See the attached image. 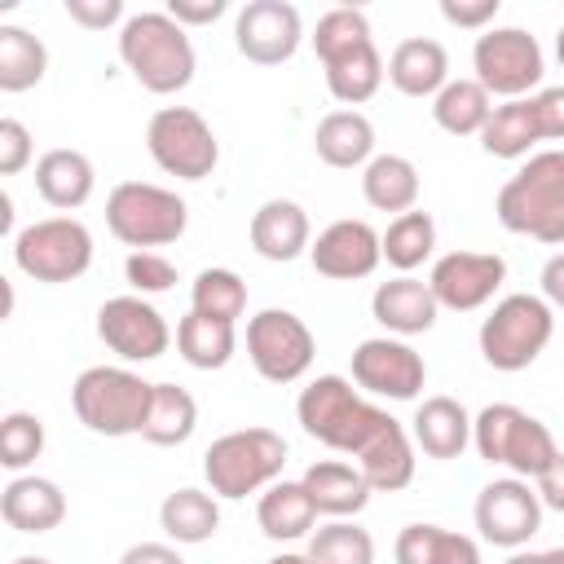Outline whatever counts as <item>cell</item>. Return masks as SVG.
Here are the masks:
<instances>
[{"instance_id":"cell-13","label":"cell","mask_w":564,"mask_h":564,"mask_svg":"<svg viewBox=\"0 0 564 564\" xmlns=\"http://www.w3.org/2000/svg\"><path fill=\"white\" fill-rule=\"evenodd\" d=\"M313 352H317V339L304 326V317H295L291 308H260L247 322V357L256 375L269 383L304 379L313 366Z\"/></svg>"},{"instance_id":"cell-6","label":"cell","mask_w":564,"mask_h":564,"mask_svg":"<svg viewBox=\"0 0 564 564\" xmlns=\"http://www.w3.org/2000/svg\"><path fill=\"white\" fill-rule=\"evenodd\" d=\"M471 445L485 463L507 467L520 480H538L560 454L551 427L511 401H494L471 419Z\"/></svg>"},{"instance_id":"cell-30","label":"cell","mask_w":564,"mask_h":564,"mask_svg":"<svg viewBox=\"0 0 564 564\" xmlns=\"http://www.w3.org/2000/svg\"><path fill=\"white\" fill-rule=\"evenodd\" d=\"M159 529L176 542V546H198V542H212L216 529H220V502L212 489H172L159 507Z\"/></svg>"},{"instance_id":"cell-26","label":"cell","mask_w":564,"mask_h":564,"mask_svg":"<svg viewBox=\"0 0 564 564\" xmlns=\"http://www.w3.org/2000/svg\"><path fill=\"white\" fill-rule=\"evenodd\" d=\"M300 480H304L313 507H317L322 516H330V520H348V516L366 511V502H370V494H375L370 480H366V471H361L357 463H344V458H322V463H313Z\"/></svg>"},{"instance_id":"cell-42","label":"cell","mask_w":564,"mask_h":564,"mask_svg":"<svg viewBox=\"0 0 564 564\" xmlns=\"http://www.w3.org/2000/svg\"><path fill=\"white\" fill-rule=\"evenodd\" d=\"M35 159L31 132L22 119H0V176H18Z\"/></svg>"},{"instance_id":"cell-10","label":"cell","mask_w":564,"mask_h":564,"mask_svg":"<svg viewBox=\"0 0 564 564\" xmlns=\"http://www.w3.org/2000/svg\"><path fill=\"white\" fill-rule=\"evenodd\" d=\"M13 264L48 286L75 282L93 264V234L75 216H44L13 234Z\"/></svg>"},{"instance_id":"cell-53","label":"cell","mask_w":564,"mask_h":564,"mask_svg":"<svg viewBox=\"0 0 564 564\" xmlns=\"http://www.w3.org/2000/svg\"><path fill=\"white\" fill-rule=\"evenodd\" d=\"M9 564H53V560H44V555H18V560H9Z\"/></svg>"},{"instance_id":"cell-36","label":"cell","mask_w":564,"mask_h":564,"mask_svg":"<svg viewBox=\"0 0 564 564\" xmlns=\"http://www.w3.org/2000/svg\"><path fill=\"white\" fill-rule=\"evenodd\" d=\"M194 427H198V401L181 383H154L141 436L150 445H185L194 436Z\"/></svg>"},{"instance_id":"cell-49","label":"cell","mask_w":564,"mask_h":564,"mask_svg":"<svg viewBox=\"0 0 564 564\" xmlns=\"http://www.w3.org/2000/svg\"><path fill=\"white\" fill-rule=\"evenodd\" d=\"M542 300L551 304V308H564V251H555L546 264H542Z\"/></svg>"},{"instance_id":"cell-33","label":"cell","mask_w":564,"mask_h":564,"mask_svg":"<svg viewBox=\"0 0 564 564\" xmlns=\"http://www.w3.org/2000/svg\"><path fill=\"white\" fill-rule=\"evenodd\" d=\"M494 115V97L471 79H449L436 97H432V119L441 132L449 137H480V128Z\"/></svg>"},{"instance_id":"cell-38","label":"cell","mask_w":564,"mask_h":564,"mask_svg":"<svg viewBox=\"0 0 564 564\" xmlns=\"http://www.w3.org/2000/svg\"><path fill=\"white\" fill-rule=\"evenodd\" d=\"M304 555L308 564H375V538L352 520H330L313 529Z\"/></svg>"},{"instance_id":"cell-29","label":"cell","mask_w":564,"mask_h":564,"mask_svg":"<svg viewBox=\"0 0 564 564\" xmlns=\"http://www.w3.org/2000/svg\"><path fill=\"white\" fill-rule=\"evenodd\" d=\"M538 141H546V137H542V123H538L533 93L494 106L489 123L480 128V150L494 154V159H529Z\"/></svg>"},{"instance_id":"cell-34","label":"cell","mask_w":564,"mask_h":564,"mask_svg":"<svg viewBox=\"0 0 564 564\" xmlns=\"http://www.w3.org/2000/svg\"><path fill=\"white\" fill-rule=\"evenodd\" d=\"M234 348H238V335H234L229 322L203 317V313H194V308L176 322V352H181V361L194 366V370H220V366H229Z\"/></svg>"},{"instance_id":"cell-5","label":"cell","mask_w":564,"mask_h":564,"mask_svg":"<svg viewBox=\"0 0 564 564\" xmlns=\"http://www.w3.org/2000/svg\"><path fill=\"white\" fill-rule=\"evenodd\" d=\"M154 383L128 366H88L70 383V410L93 436H141Z\"/></svg>"},{"instance_id":"cell-15","label":"cell","mask_w":564,"mask_h":564,"mask_svg":"<svg viewBox=\"0 0 564 564\" xmlns=\"http://www.w3.org/2000/svg\"><path fill=\"white\" fill-rule=\"evenodd\" d=\"M97 339L123 361H159L172 344V326L145 295H110L97 308Z\"/></svg>"},{"instance_id":"cell-21","label":"cell","mask_w":564,"mask_h":564,"mask_svg":"<svg viewBox=\"0 0 564 564\" xmlns=\"http://www.w3.org/2000/svg\"><path fill=\"white\" fill-rule=\"evenodd\" d=\"M251 247H256V256H264L273 264H286V260L304 256L313 247L308 212L295 198H269V203H260L256 216H251Z\"/></svg>"},{"instance_id":"cell-50","label":"cell","mask_w":564,"mask_h":564,"mask_svg":"<svg viewBox=\"0 0 564 564\" xmlns=\"http://www.w3.org/2000/svg\"><path fill=\"white\" fill-rule=\"evenodd\" d=\"M507 564H564V546H551V551H511Z\"/></svg>"},{"instance_id":"cell-52","label":"cell","mask_w":564,"mask_h":564,"mask_svg":"<svg viewBox=\"0 0 564 564\" xmlns=\"http://www.w3.org/2000/svg\"><path fill=\"white\" fill-rule=\"evenodd\" d=\"M269 564H308V555H300V551H282V555H273Z\"/></svg>"},{"instance_id":"cell-35","label":"cell","mask_w":564,"mask_h":564,"mask_svg":"<svg viewBox=\"0 0 564 564\" xmlns=\"http://www.w3.org/2000/svg\"><path fill=\"white\" fill-rule=\"evenodd\" d=\"M48 70V48L40 35H31L26 26L4 22L0 26V93H26L44 79Z\"/></svg>"},{"instance_id":"cell-18","label":"cell","mask_w":564,"mask_h":564,"mask_svg":"<svg viewBox=\"0 0 564 564\" xmlns=\"http://www.w3.org/2000/svg\"><path fill=\"white\" fill-rule=\"evenodd\" d=\"M502 282H507V260L498 251H445L427 273L436 304L454 313L485 308Z\"/></svg>"},{"instance_id":"cell-54","label":"cell","mask_w":564,"mask_h":564,"mask_svg":"<svg viewBox=\"0 0 564 564\" xmlns=\"http://www.w3.org/2000/svg\"><path fill=\"white\" fill-rule=\"evenodd\" d=\"M555 57H560V66H564V26L555 31Z\"/></svg>"},{"instance_id":"cell-12","label":"cell","mask_w":564,"mask_h":564,"mask_svg":"<svg viewBox=\"0 0 564 564\" xmlns=\"http://www.w3.org/2000/svg\"><path fill=\"white\" fill-rule=\"evenodd\" d=\"M471 70H476V84L489 97L516 101V97L538 93V84L546 75V62H542V44L524 26H489V31L476 35Z\"/></svg>"},{"instance_id":"cell-9","label":"cell","mask_w":564,"mask_h":564,"mask_svg":"<svg viewBox=\"0 0 564 564\" xmlns=\"http://www.w3.org/2000/svg\"><path fill=\"white\" fill-rule=\"evenodd\" d=\"M185 225H189V207L176 189L150 181H119L106 194V229L132 251L167 247L185 234Z\"/></svg>"},{"instance_id":"cell-4","label":"cell","mask_w":564,"mask_h":564,"mask_svg":"<svg viewBox=\"0 0 564 564\" xmlns=\"http://www.w3.org/2000/svg\"><path fill=\"white\" fill-rule=\"evenodd\" d=\"M119 62L154 97H172V93L189 88L194 66H198L189 31L176 18H167V9L132 13L119 26Z\"/></svg>"},{"instance_id":"cell-20","label":"cell","mask_w":564,"mask_h":564,"mask_svg":"<svg viewBox=\"0 0 564 564\" xmlns=\"http://www.w3.org/2000/svg\"><path fill=\"white\" fill-rule=\"evenodd\" d=\"M370 313H375V322H379L388 335L410 339V335H423V330L436 326L441 304H436V295H432V286H427L423 278L397 273V278H388V282L375 286Z\"/></svg>"},{"instance_id":"cell-28","label":"cell","mask_w":564,"mask_h":564,"mask_svg":"<svg viewBox=\"0 0 564 564\" xmlns=\"http://www.w3.org/2000/svg\"><path fill=\"white\" fill-rule=\"evenodd\" d=\"M313 150L326 167H366L375 159V123L361 110H330L313 128Z\"/></svg>"},{"instance_id":"cell-45","label":"cell","mask_w":564,"mask_h":564,"mask_svg":"<svg viewBox=\"0 0 564 564\" xmlns=\"http://www.w3.org/2000/svg\"><path fill=\"white\" fill-rule=\"evenodd\" d=\"M225 9H229V0H167V18H176L185 31L189 26H212Z\"/></svg>"},{"instance_id":"cell-27","label":"cell","mask_w":564,"mask_h":564,"mask_svg":"<svg viewBox=\"0 0 564 564\" xmlns=\"http://www.w3.org/2000/svg\"><path fill=\"white\" fill-rule=\"evenodd\" d=\"M317 507L304 489V480H273L260 502H256V520H260V533L269 542H300V538H313L317 529Z\"/></svg>"},{"instance_id":"cell-24","label":"cell","mask_w":564,"mask_h":564,"mask_svg":"<svg viewBox=\"0 0 564 564\" xmlns=\"http://www.w3.org/2000/svg\"><path fill=\"white\" fill-rule=\"evenodd\" d=\"M93 185H97V167L84 150H44L35 159V194L57 207V212H75L93 198Z\"/></svg>"},{"instance_id":"cell-32","label":"cell","mask_w":564,"mask_h":564,"mask_svg":"<svg viewBox=\"0 0 564 564\" xmlns=\"http://www.w3.org/2000/svg\"><path fill=\"white\" fill-rule=\"evenodd\" d=\"M419 167L405 159V154H375L366 167H361V194L375 212H414L419 203Z\"/></svg>"},{"instance_id":"cell-31","label":"cell","mask_w":564,"mask_h":564,"mask_svg":"<svg viewBox=\"0 0 564 564\" xmlns=\"http://www.w3.org/2000/svg\"><path fill=\"white\" fill-rule=\"evenodd\" d=\"M397 564H480L476 538L441 524H405L392 542Z\"/></svg>"},{"instance_id":"cell-3","label":"cell","mask_w":564,"mask_h":564,"mask_svg":"<svg viewBox=\"0 0 564 564\" xmlns=\"http://www.w3.org/2000/svg\"><path fill=\"white\" fill-rule=\"evenodd\" d=\"M494 212L502 229L546 247H564V150L529 154L498 189Z\"/></svg>"},{"instance_id":"cell-46","label":"cell","mask_w":564,"mask_h":564,"mask_svg":"<svg viewBox=\"0 0 564 564\" xmlns=\"http://www.w3.org/2000/svg\"><path fill=\"white\" fill-rule=\"evenodd\" d=\"M538 106V123L546 141H564V88H538L533 93Z\"/></svg>"},{"instance_id":"cell-22","label":"cell","mask_w":564,"mask_h":564,"mask_svg":"<svg viewBox=\"0 0 564 564\" xmlns=\"http://www.w3.org/2000/svg\"><path fill=\"white\" fill-rule=\"evenodd\" d=\"M410 441L427 458L449 463L471 445V414L454 397H423L410 419Z\"/></svg>"},{"instance_id":"cell-47","label":"cell","mask_w":564,"mask_h":564,"mask_svg":"<svg viewBox=\"0 0 564 564\" xmlns=\"http://www.w3.org/2000/svg\"><path fill=\"white\" fill-rule=\"evenodd\" d=\"M533 489H538L542 507H551V511H560V516H564V449H560V454H555V463L533 480Z\"/></svg>"},{"instance_id":"cell-25","label":"cell","mask_w":564,"mask_h":564,"mask_svg":"<svg viewBox=\"0 0 564 564\" xmlns=\"http://www.w3.org/2000/svg\"><path fill=\"white\" fill-rule=\"evenodd\" d=\"M388 84L401 97H436L449 84V53L441 40L410 35L388 57Z\"/></svg>"},{"instance_id":"cell-44","label":"cell","mask_w":564,"mask_h":564,"mask_svg":"<svg viewBox=\"0 0 564 564\" xmlns=\"http://www.w3.org/2000/svg\"><path fill=\"white\" fill-rule=\"evenodd\" d=\"M498 9H502V0H441V18L449 26H467V31H489Z\"/></svg>"},{"instance_id":"cell-39","label":"cell","mask_w":564,"mask_h":564,"mask_svg":"<svg viewBox=\"0 0 564 564\" xmlns=\"http://www.w3.org/2000/svg\"><path fill=\"white\" fill-rule=\"evenodd\" d=\"M189 308L234 326L247 313V282L234 269H203L189 286Z\"/></svg>"},{"instance_id":"cell-23","label":"cell","mask_w":564,"mask_h":564,"mask_svg":"<svg viewBox=\"0 0 564 564\" xmlns=\"http://www.w3.org/2000/svg\"><path fill=\"white\" fill-rule=\"evenodd\" d=\"M0 516L18 533H53L66 520V494L48 476H13L0 494Z\"/></svg>"},{"instance_id":"cell-17","label":"cell","mask_w":564,"mask_h":564,"mask_svg":"<svg viewBox=\"0 0 564 564\" xmlns=\"http://www.w3.org/2000/svg\"><path fill=\"white\" fill-rule=\"evenodd\" d=\"M304 40V18L291 0H247L234 18V44L256 66H282Z\"/></svg>"},{"instance_id":"cell-11","label":"cell","mask_w":564,"mask_h":564,"mask_svg":"<svg viewBox=\"0 0 564 564\" xmlns=\"http://www.w3.org/2000/svg\"><path fill=\"white\" fill-rule=\"evenodd\" d=\"M150 159L181 181H207L220 163V141L194 106H159L145 123Z\"/></svg>"},{"instance_id":"cell-51","label":"cell","mask_w":564,"mask_h":564,"mask_svg":"<svg viewBox=\"0 0 564 564\" xmlns=\"http://www.w3.org/2000/svg\"><path fill=\"white\" fill-rule=\"evenodd\" d=\"M0 229H4V234L13 229V203H9V194L0 198Z\"/></svg>"},{"instance_id":"cell-40","label":"cell","mask_w":564,"mask_h":564,"mask_svg":"<svg viewBox=\"0 0 564 564\" xmlns=\"http://www.w3.org/2000/svg\"><path fill=\"white\" fill-rule=\"evenodd\" d=\"M44 454V423L31 410H9L0 423V463L9 471H26Z\"/></svg>"},{"instance_id":"cell-7","label":"cell","mask_w":564,"mask_h":564,"mask_svg":"<svg viewBox=\"0 0 564 564\" xmlns=\"http://www.w3.org/2000/svg\"><path fill=\"white\" fill-rule=\"evenodd\" d=\"M286 441L273 427H234L216 436L203 454V476L216 498H247L282 480Z\"/></svg>"},{"instance_id":"cell-1","label":"cell","mask_w":564,"mask_h":564,"mask_svg":"<svg viewBox=\"0 0 564 564\" xmlns=\"http://www.w3.org/2000/svg\"><path fill=\"white\" fill-rule=\"evenodd\" d=\"M295 419L313 441H322L335 454H348L366 471L375 494H397L414 480L410 432L388 410L366 401V392L352 388V379L317 375L308 388H300Z\"/></svg>"},{"instance_id":"cell-14","label":"cell","mask_w":564,"mask_h":564,"mask_svg":"<svg viewBox=\"0 0 564 564\" xmlns=\"http://www.w3.org/2000/svg\"><path fill=\"white\" fill-rule=\"evenodd\" d=\"M542 498L533 489V480H520V476H498L489 485H480L476 494V529L489 546H502V551H520L529 546V538L542 529Z\"/></svg>"},{"instance_id":"cell-37","label":"cell","mask_w":564,"mask_h":564,"mask_svg":"<svg viewBox=\"0 0 564 564\" xmlns=\"http://www.w3.org/2000/svg\"><path fill=\"white\" fill-rule=\"evenodd\" d=\"M432 251H436V220L427 212L414 207V212L388 220V229H383V260L397 273H414Z\"/></svg>"},{"instance_id":"cell-8","label":"cell","mask_w":564,"mask_h":564,"mask_svg":"<svg viewBox=\"0 0 564 564\" xmlns=\"http://www.w3.org/2000/svg\"><path fill=\"white\" fill-rule=\"evenodd\" d=\"M555 335V308L542 300V295H529V291H516V295H502L489 317L480 322V357L485 366L502 370V375H516V370H529L546 344Z\"/></svg>"},{"instance_id":"cell-48","label":"cell","mask_w":564,"mask_h":564,"mask_svg":"<svg viewBox=\"0 0 564 564\" xmlns=\"http://www.w3.org/2000/svg\"><path fill=\"white\" fill-rule=\"evenodd\" d=\"M119 564H185V560H181V551L167 546V542H137V546H128V551L119 555Z\"/></svg>"},{"instance_id":"cell-41","label":"cell","mask_w":564,"mask_h":564,"mask_svg":"<svg viewBox=\"0 0 564 564\" xmlns=\"http://www.w3.org/2000/svg\"><path fill=\"white\" fill-rule=\"evenodd\" d=\"M123 278L132 286V295H163L176 286V264L163 251H128Z\"/></svg>"},{"instance_id":"cell-43","label":"cell","mask_w":564,"mask_h":564,"mask_svg":"<svg viewBox=\"0 0 564 564\" xmlns=\"http://www.w3.org/2000/svg\"><path fill=\"white\" fill-rule=\"evenodd\" d=\"M70 22H79L84 31H106L115 22H128L123 18V0H66L62 4Z\"/></svg>"},{"instance_id":"cell-16","label":"cell","mask_w":564,"mask_h":564,"mask_svg":"<svg viewBox=\"0 0 564 564\" xmlns=\"http://www.w3.org/2000/svg\"><path fill=\"white\" fill-rule=\"evenodd\" d=\"M352 383L366 397H388V401H414L427 383L423 357L397 339V335H375L352 348Z\"/></svg>"},{"instance_id":"cell-2","label":"cell","mask_w":564,"mask_h":564,"mask_svg":"<svg viewBox=\"0 0 564 564\" xmlns=\"http://www.w3.org/2000/svg\"><path fill=\"white\" fill-rule=\"evenodd\" d=\"M313 53L322 62V75H326V88L339 106H361L379 93L388 66L375 48V35H370V18L352 4H339V9H326L317 18V31H313Z\"/></svg>"},{"instance_id":"cell-19","label":"cell","mask_w":564,"mask_h":564,"mask_svg":"<svg viewBox=\"0 0 564 564\" xmlns=\"http://www.w3.org/2000/svg\"><path fill=\"white\" fill-rule=\"evenodd\" d=\"M308 260L322 278H335V282H357V278H370L383 260V234L370 225V220H335L326 225L313 247H308Z\"/></svg>"}]
</instances>
